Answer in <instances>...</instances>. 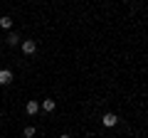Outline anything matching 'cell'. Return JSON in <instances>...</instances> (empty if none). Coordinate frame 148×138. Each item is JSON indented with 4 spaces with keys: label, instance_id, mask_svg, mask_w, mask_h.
Here are the masks:
<instances>
[{
    "label": "cell",
    "instance_id": "5",
    "mask_svg": "<svg viewBox=\"0 0 148 138\" xmlns=\"http://www.w3.org/2000/svg\"><path fill=\"white\" fill-rule=\"evenodd\" d=\"M5 42H8V47H17V44L22 42V37H20V35H17V32H8Z\"/></svg>",
    "mask_w": 148,
    "mask_h": 138
},
{
    "label": "cell",
    "instance_id": "6",
    "mask_svg": "<svg viewBox=\"0 0 148 138\" xmlns=\"http://www.w3.org/2000/svg\"><path fill=\"white\" fill-rule=\"evenodd\" d=\"M40 109H42L45 113H52L54 109H57V101H54V99H45L42 104H40Z\"/></svg>",
    "mask_w": 148,
    "mask_h": 138
},
{
    "label": "cell",
    "instance_id": "2",
    "mask_svg": "<svg viewBox=\"0 0 148 138\" xmlns=\"http://www.w3.org/2000/svg\"><path fill=\"white\" fill-rule=\"evenodd\" d=\"M101 123H104V128H114L119 123V116H116V113H111V111H106L104 116H101Z\"/></svg>",
    "mask_w": 148,
    "mask_h": 138
},
{
    "label": "cell",
    "instance_id": "9",
    "mask_svg": "<svg viewBox=\"0 0 148 138\" xmlns=\"http://www.w3.org/2000/svg\"><path fill=\"white\" fill-rule=\"evenodd\" d=\"M59 138H72V136H69V133H62V136H59Z\"/></svg>",
    "mask_w": 148,
    "mask_h": 138
},
{
    "label": "cell",
    "instance_id": "4",
    "mask_svg": "<svg viewBox=\"0 0 148 138\" xmlns=\"http://www.w3.org/2000/svg\"><path fill=\"white\" fill-rule=\"evenodd\" d=\"M12 72L10 69H0V86H8V84H12Z\"/></svg>",
    "mask_w": 148,
    "mask_h": 138
},
{
    "label": "cell",
    "instance_id": "8",
    "mask_svg": "<svg viewBox=\"0 0 148 138\" xmlns=\"http://www.w3.org/2000/svg\"><path fill=\"white\" fill-rule=\"evenodd\" d=\"M35 126H25V131H22V136H25V138H32V136H35Z\"/></svg>",
    "mask_w": 148,
    "mask_h": 138
},
{
    "label": "cell",
    "instance_id": "3",
    "mask_svg": "<svg viewBox=\"0 0 148 138\" xmlns=\"http://www.w3.org/2000/svg\"><path fill=\"white\" fill-rule=\"evenodd\" d=\"M37 111H40V101H37V99H30V101L25 104V113H27V116H35Z\"/></svg>",
    "mask_w": 148,
    "mask_h": 138
},
{
    "label": "cell",
    "instance_id": "7",
    "mask_svg": "<svg viewBox=\"0 0 148 138\" xmlns=\"http://www.w3.org/2000/svg\"><path fill=\"white\" fill-rule=\"evenodd\" d=\"M0 27H3V30H12V17L10 15H3V17H0Z\"/></svg>",
    "mask_w": 148,
    "mask_h": 138
},
{
    "label": "cell",
    "instance_id": "1",
    "mask_svg": "<svg viewBox=\"0 0 148 138\" xmlns=\"http://www.w3.org/2000/svg\"><path fill=\"white\" fill-rule=\"evenodd\" d=\"M20 49H22V54L32 57V54L37 52V42H35V40H22V42H20Z\"/></svg>",
    "mask_w": 148,
    "mask_h": 138
}]
</instances>
